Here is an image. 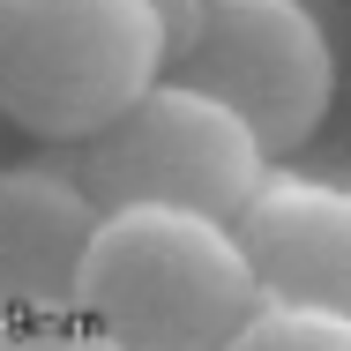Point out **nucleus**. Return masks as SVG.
I'll use <instances>...</instances> for the list:
<instances>
[{"label": "nucleus", "instance_id": "39448f33", "mask_svg": "<svg viewBox=\"0 0 351 351\" xmlns=\"http://www.w3.org/2000/svg\"><path fill=\"white\" fill-rule=\"evenodd\" d=\"M232 239L269 306H322L351 322V187L262 172L232 217Z\"/></svg>", "mask_w": 351, "mask_h": 351}, {"label": "nucleus", "instance_id": "7ed1b4c3", "mask_svg": "<svg viewBox=\"0 0 351 351\" xmlns=\"http://www.w3.org/2000/svg\"><path fill=\"white\" fill-rule=\"evenodd\" d=\"M165 75L149 0H0V120L82 142Z\"/></svg>", "mask_w": 351, "mask_h": 351}, {"label": "nucleus", "instance_id": "423d86ee", "mask_svg": "<svg viewBox=\"0 0 351 351\" xmlns=\"http://www.w3.org/2000/svg\"><path fill=\"white\" fill-rule=\"evenodd\" d=\"M90 232H97V210L60 172H45V165L0 172V322L75 306Z\"/></svg>", "mask_w": 351, "mask_h": 351}, {"label": "nucleus", "instance_id": "f03ea898", "mask_svg": "<svg viewBox=\"0 0 351 351\" xmlns=\"http://www.w3.org/2000/svg\"><path fill=\"white\" fill-rule=\"evenodd\" d=\"M60 157L45 172H60L90 210H195L232 224L239 202L254 195V180L269 172V157L254 149V135L202 90L157 75L135 105H120L97 135L53 142Z\"/></svg>", "mask_w": 351, "mask_h": 351}, {"label": "nucleus", "instance_id": "0eeeda50", "mask_svg": "<svg viewBox=\"0 0 351 351\" xmlns=\"http://www.w3.org/2000/svg\"><path fill=\"white\" fill-rule=\"evenodd\" d=\"M217 351H351V322L322 306H254Z\"/></svg>", "mask_w": 351, "mask_h": 351}, {"label": "nucleus", "instance_id": "f257e3e1", "mask_svg": "<svg viewBox=\"0 0 351 351\" xmlns=\"http://www.w3.org/2000/svg\"><path fill=\"white\" fill-rule=\"evenodd\" d=\"M75 306L120 351H217L262 306V291L239 262L232 224L142 202L97 217Z\"/></svg>", "mask_w": 351, "mask_h": 351}, {"label": "nucleus", "instance_id": "20e7f679", "mask_svg": "<svg viewBox=\"0 0 351 351\" xmlns=\"http://www.w3.org/2000/svg\"><path fill=\"white\" fill-rule=\"evenodd\" d=\"M165 75L217 97L269 165L299 157L337 105V53L306 0H202L187 53Z\"/></svg>", "mask_w": 351, "mask_h": 351}, {"label": "nucleus", "instance_id": "6e6552de", "mask_svg": "<svg viewBox=\"0 0 351 351\" xmlns=\"http://www.w3.org/2000/svg\"><path fill=\"white\" fill-rule=\"evenodd\" d=\"M0 351H120L82 306H45V314H8Z\"/></svg>", "mask_w": 351, "mask_h": 351}]
</instances>
